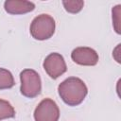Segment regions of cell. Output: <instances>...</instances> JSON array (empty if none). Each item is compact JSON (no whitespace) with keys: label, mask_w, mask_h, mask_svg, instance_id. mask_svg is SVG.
Instances as JSON below:
<instances>
[{"label":"cell","mask_w":121,"mask_h":121,"mask_svg":"<svg viewBox=\"0 0 121 121\" xmlns=\"http://www.w3.org/2000/svg\"><path fill=\"white\" fill-rule=\"evenodd\" d=\"M58 92L65 104L74 107L83 102L88 94V88L81 78L69 77L60 83Z\"/></svg>","instance_id":"cell-1"},{"label":"cell","mask_w":121,"mask_h":121,"mask_svg":"<svg viewBox=\"0 0 121 121\" xmlns=\"http://www.w3.org/2000/svg\"><path fill=\"white\" fill-rule=\"evenodd\" d=\"M56 23L52 16L49 14H40L36 16L29 27V31L31 36L38 41L48 40L55 33Z\"/></svg>","instance_id":"cell-2"},{"label":"cell","mask_w":121,"mask_h":121,"mask_svg":"<svg viewBox=\"0 0 121 121\" xmlns=\"http://www.w3.org/2000/svg\"><path fill=\"white\" fill-rule=\"evenodd\" d=\"M21 94L27 98H34L41 94L42 81L39 74L33 69H25L20 73Z\"/></svg>","instance_id":"cell-3"},{"label":"cell","mask_w":121,"mask_h":121,"mask_svg":"<svg viewBox=\"0 0 121 121\" xmlns=\"http://www.w3.org/2000/svg\"><path fill=\"white\" fill-rule=\"evenodd\" d=\"M33 115L35 121H59L60 109L53 99L44 98L35 108Z\"/></svg>","instance_id":"cell-4"},{"label":"cell","mask_w":121,"mask_h":121,"mask_svg":"<svg viewBox=\"0 0 121 121\" xmlns=\"http://www.w3.org/2000/svg\"><path fill=\"white\" fill-rule=\"evenodd\" d=\"M43 66L46 74L53 79L58 78L59 77L63 75L67 70L64 58L62 57V55L56 52L50 53L44 59Z\"/></svg>","instance_id":"cell-5"},{"label":"cell","mask_w":121,"mask_h":121,"mask_svg":"<svg viewBox=\"0 0 121 121\" xmlns=\"http://www.w3.org/2000/svg\"><path fill=\"white\" fill-rule=\"evenodd\" d=\"M71 59L78 65L94 66L97 64L99 57L95 49L88 46H78L72 51Z\"/></svg>","instance_id":"cell-6"},{"label":"cell","mask_w":121,"mask_h":121,"mask_svg":"<svg viewBox=\"0 0 121 121\" xmlns=\"http://www.w3.org/2000/svg\"><path fill=\"white\" fill-rule=\"evenodd\" d=\"M5 10L12 15L28 13L35 9V4L26 0H7L4 3Z\"/></svg>","instance_id":"cell-7"},{"label":"cell","mask_w":121,"mask_h":121,"mask_svg":"<svg viewBox=\"0 0 121 121\" xmlns=\"http://www.w3.org/2000/svg\"><path fill=\"white\" fill-rule=\"evenodd\" d=\"M15 81L10 71L0 67V90L10 89L14 86Z\"/></svg>","instance_id":"cell-8"},{"label":"cell","mask_w":121,"mask_h":121,"mask_svg":"<svg viewBox=\"0 0 121 121\" xmlns=\"http://www.w3.org/2000/svg\"><path fill=\"white\" fill-rule=\"evenodd\" d=\"M15 116V110L11 104L4 99L0 98V120L12 118Z\"/></svg>","instance_id":"cell-9"},{"label":"cell","mask_w":121,"mask_h":121,"mask_svg":"<svg viewBox=\"0 0 121 121\" xmlns=\"http://www.w3.org/2000/svg\"><path fill=\"white\" fill-rule=\"evenodd\" d=\"M63 8L69 13H78L84 6V1L82 0H63L62 1Z\"/></svg>","instance_id":"cell-10"},{"label":"cell","mask_w":121,"mask_h":121,"mask_svg":"<svg viewBox=\"0 0 121 121\" xmlns=\"http://www.w3.org/2000/svg\"><path fill=\"white\" fill-rule=\"evenodd\" d=\"M112 26L117 34H121V5H116L112 9Z\"/></svg>","instance_id":"cell-11"},{"label":"cell","mask_w":121,"mask_h":121,"mask_svg":"<svg viewBox=\"0 0 121 121\" xmlns=\"http://www.w3.org/2000/svg\"><path fill=\"white\" fill-rule=\"evenodd\" d=\"M120 47H121V44H120V43L117 44V46L113 49V52H112V56H113L114 60H115L118 63L121 62V60H120Z\"/></svg>","instance_id":"cell-12"}]
</instances>
